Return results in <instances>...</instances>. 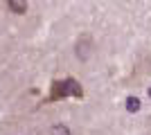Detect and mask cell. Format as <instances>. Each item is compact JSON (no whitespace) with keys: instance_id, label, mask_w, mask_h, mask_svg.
Wrapping results in <instances>:
<instances>
[{"instance_id":"cell-1","label":"cell","mask_w":151,"mask_h":135,"mask_svg":"<svg viewBox=\"0 0 151 135\" xmlns=\"http://www.w3.org/2000/svg\"><path fill=\"white\" fill-rule=\"evenodd\" d=\"M65 97H83V88L77 79L68 77V79H61V81H52V88H50V101H57V99H65Z\"/></svg>"},{"instance_id":"cell-2","label":"cell","mask_w":151,"mask_h":135,"mask_svg":"<svg viewBox=\"0 0 151 135\" xmlns=\"http://www.w3.org/2000/svg\"><path fill=\"white\" fill-rule=\"evenodd\" d=\"M7 7H9L14 14H25L27 11V2H25V0H9Z\"/></svg>"},{"instance_id":"cell-3","label":"cell","mask_w":151,"mask_h":135,"mask_svg":"<svg viewBox=\"0 0 151 135\" xmlns=\"http://www.w3.org/2000/svg\"><path fill=\"white\" fill-rule=\"evenodd\" d=\"M124 106H126L129 113H138V110H140V99H138V97H126Z\"/></svg>"},{"instance_id":"cell-4","label":"cell","mask_w":151,"mask_h":135,"mask_svg":"<svg viewBox=\"0 0 151 135\" xmlns=\"http://www.w3.org/2000/svg\"><path fill=\"white\" fill-rule=\"evenodd\" d=\"M50 133H52V135H72V133H70V129L65 126V124H57V126H52Z\"/></svg>"},{"instance_id":"cell-5","label":"cell","mask_w":151,"mask_h":135,"mask_svg":"<svg viewBox=\"0 0 151 135\" xmlns=\"http://www.w3.org/2000/svg\"><path fill=\"white\" fill-rule=\"evenodd\" d=\"M149 97H151V86H149Z\"/></svg>"}]
</instances>
